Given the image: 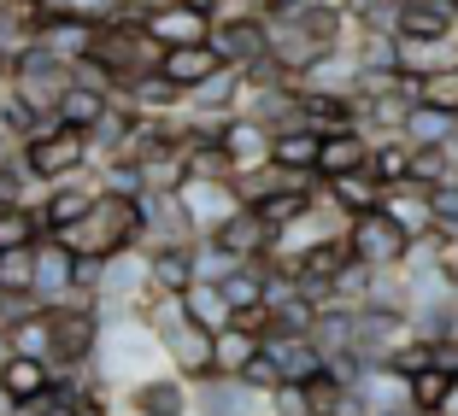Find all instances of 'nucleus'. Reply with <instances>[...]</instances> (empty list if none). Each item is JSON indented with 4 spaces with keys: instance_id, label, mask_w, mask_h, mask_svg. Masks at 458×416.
I'll return each mask as SVG.
<instances>
[{
    "instance_id": "obj_1",
    "label": "nucleus",
    "mask_w": 458,
    "mask_h": 416,
    "mask_svg": "<svg viewBox=\"0 0 458 416\" xmlns=\"http://www.w3.org/2000/svg\"><path fill=\"white\" fill-rule=\"evenodd\" d=\"M95 59L112 71V77H118V88H123V82H135V77H148V71H159L165 47L148 36V24L130 12V18H112V24H100Z\"/></svg>"
},
{
    "instance_id": "obj_2",
    "label": "nucleus",
    "mask_w": 458,
    "mask_h": 416,
    "mask_svg": "<svg viewBox=\"0 0 458 416\" xmlns=\"http://www.w3.org/2000/svg\"><path fill=\"white\" fill-rule=\"evenodd\" d=\"M24 171L36 176V182H71V176H82L89 171V159H95V141L82 129H59V123H47V129L36 135V141H24Z\"/></svg>"
},
{
    "instance_id": "obj_3",
    "label": "nucleus",
    "mask_w": 458,
    "mask_h": 416,
    "mask_svg": "<svg viewBox=\"0 0 458 416\" xmlns=\"http://www.w3.org/2000/svg\"><path fill=\"white\" fill-rule=\"evenodd\" d=\"M54 322V363L59 370H82V363L100 358V340H106V317H100L95 299H71V305L47 311Z\"/></svg>"
},
{
    "instance_id": "obj_4",
    "label": "nucleus",
    "mask_w": 458,
    "mask_h": 416,
    "mask_svg": "<svg viewBox=\"0 0 458 416\" xmlns=\"http://www.w3.org/2000/svg\"><path fill=\"white\" fill-rule=\"evenodd\" d=\"M71 88H77V65H65V59L47 54V47H30V54L13 65V95L24 100V106H36L47 123H54L59 100H65Z\"/></svg>"
},
{
    "instance_id": "obj_5",
    "label": "nucleus",
    "mask_w": 458,
    "mask_h": 416,
    "mask_svg": "<svg viewBox=\"0 0 458 416\" xmlns=\"http://www.w3.org/2000/svg\"><path fill=\"white\" fill-rule=\"evenodd\" d=\"M347 246H352V258H359L364 270H405V264H411V253H418V241H411L388 212L359 217V223L347 229Z\"/></svg>"
},
{
    "instance_id": "obj_6",
    "label": "nucleus",
    "mask_w": 458,
    "mask_h": 416,
    "mask_svg": "<svg viewBox=\"0 0 458 416\" xmlns=\"http://www.w3.org/2000/svg\"><path fill=\"white\" fill-rule=\"evenodd\" d=\"M71 299H89V287H82V258L71 253L59 235H47V241L36 246V305L54 311V305H71Z\"/></svg>"
},
{
    "instance_id": "obj_7",
    "label": "nucleus",
    "mask_w": 458,
    "mask_h": 416,
    "mask_svg": "<svg viewBox=\"0 0 458 416\" xmlns=\"http://www.w3.org/2000/svg\"><path fill=\"white\" fill-rule=\"evenodd\" d=\"M176 200H182V212H189V223H194V235H200V241H212L217 229H229L235 217L247 212L235 182H200V176H189V182L176 188Z\"/></svg>"
},
{
    "instance_id": "obj_8",
    "label": "nucleus",
    "mask_w": 458,
    "mask_h": 416,
    "mask_svg": "<svg viewBox=\"0 0 458 416\" xmlns=\"http://www.w3.org/2000/svg\"><path fill=\"white\" fill-rule=\"evenodd\" d=\"M135 18H141V12H135ZM141 24H148V36L159 41L165 54H171V47H200V41L217 36V12H212V6H200V0H189V6H165V12H148Z\"/></svg>"
},
{
    "instance_id": "obj_9",
    "label": "nucleus",
    "mask_w": 458,
    "mask_h": 416,
    "mask_svg": "<svg viewBox=\"0 0 458 416\" xmlns=\"http://www.w3.org/2000/svg\"><path fill=\"white\" fill-rule=\"evenodd\" d=\"M212 47L217 54H224V65L229 71H259L270 59V18H224V24H217V36H212Z\"/></svg>"
},
{
    "instance_id": "obj_10",
    "label": "nucleus",
    "mask_w": 458,
    "mask_h": 416,
    "mask_svg": "<svg viewBox=\"0 0 458 416\" xmlns=\"http://www.w3.org/2000/svg\"><path fill=\"white\" fill-rule=\"evenodd\" d=\"M270 147H276V129H265L259 118H247V112H235L224 129V153L229 164H235V176H253V171H270Z\"/></svg>"
},
{
    "instance_id": "obj_11",
    "label": "nucleus",
    "mask_w": 458,
    "mask_h": 416,
    "mask_svg": "<svg viewBox=\"0 0 458 416\" xmlns=\"http://www.w3.org/2000/svg\"><path fill=\"white\" fill-rule=\"evenodd\" d=\"M224 71H229V65H224V54H217L212 41H200V47H171V54L159 59V77L176 82L182 95H200L206 82H217Z\"/></svg>"
},
{
    "instance_id": "obj_12",
    "label": "nucleus",
    "mask_w": 458,
    "mask_h": 416,
    "mask_svg": "<svg viewBox=\"0 0 458 416\" xmlns=\"http://www.w3.org/2000/svg\"><path fill=\"white\" fill-rule=\"evenodd\" d=\"M265 352L276 358V370H283V387L294 381V387H306V381H318L329 370L324 346L311 335H265Z\"/></svg>"
},
{
    "instance_id": "obj_13",
    "label": "nucleus",
    "mask_w": 458,
    "mask_h": 416,
    "mask_svg": "<svg viewBox=\"0 0 458 416\" xmlns=\"http://www.w3.org/2000/svg\"><path fill=\"white\" fill-rule=\"evenodd\" d=\"M54 387H59V370H54V363H41V358H18V352H13L6 370H0V393H6L18 411H24V404H41Z\"/></svg>"
},
{
    "instance_id": "obj_14",
    "label": "nucleus",
    "mask_w": 458,
    "mask_h": 416,
    "mask_svg": "<svg viewBox=\"0 0 458 416\" xmlns=\"http://www.w3.org/2000/svg\"><path fill=\"white\" fill-rule=\"evenodd\" d=\"M95 200H100V188H89V182L71 176V182H54V188H47V200H41L36 212H41V223H47V235H65V229H77L82 217L95 212Z\"/></svg>"
},
{
    "instance_id": "obj_15",
    "label": "nucleus",
    "mask_w": 458,
    "mask_h": 416,
    "mask_svg": "<svg viewBox=\"0 0 458 416\" xmlns=\"http://www.w3.org/2000/svg\"><path fill=\"white\" fill-rule=\"evenodd\" d=\"M130 411L135 416H189L194 411V387L182 376H148L130 387Z\"/></svg>"
},
{
    "instance_id": "obj_16",
    "label": "nucleus",
    "mask_w": 458,
    "mask_h": 416,
    "mask_svg": "<svg viewBox=\"0 0 458 416\" xmlns=\"http://www.w3.org/2000/svg\"><path fill=\"white\" fill-rule=\"evenodd\" d=\"M370 159H377V141H370L364 129H335L324 141V159H318V182L359 176V171H370Z\"/></svg>"
},
{
    "instance_id": "obj_17",
    "label": "nucleus",
    "mask_w": 458,
    "mask_h": 416,
    "mask_svg": "<svg viewBox=\"0 0 458 416\" xmlns=\"http://www.w3.org/2000/svg\"><path fill=\"white\" fill-rule=\"evenodd\" d=\"M324 129H311V123H288V129H276V147H270V159H276V171H294V176H318V159H324Z\"/></svg>"
},
{
    "instance_id": "obj_18",
    "label": "nucleus",
    "mask_w": 458,
    "mask_h": 416,
    "mask_svg": "<svg viewBox=\"0 0 458 416\" xmlns=\"http://www.w3.org/2000/svg\"><path fill=\"white\" fill-rule=\"evenodd\" d=\"M324 200L335 205L347 223H359V217H370V212H382V200H388V188H382L370 171H359V176H335V182H324Z\"/></svg>"
},
{
    "instance_id": "obj_19",
    "label": "nucleus",
    "mask_w": 458,
    "mask_h": 416,
    "mask_svg": "<svg viewBox=\"0 0 458 416\" xmlns=\"http://www.w3.org/2000/svg\"><path fill=\"white\" fill-rule=\"evenodd\" d=\"M148 282H153V294L182 299L200 282V276H194V246H153L148 253Z\"/></svg>"
},
{
    "instance_id": "obj_20",
    "label": "nucleus",
    "mask_w": 458,
    "mask_h": 416,
    "mask_svg": "<svg viewBox=\"0 0 458 416\" xmlns=\"http://www.w3.org/2000/svg\"><path fill=\"white\" fill-rule=\"evenodd\" d=\"M382 212L394 217V223L411 235V241H435L441 229H435V205H429V188H394L388 200H382Z\"/></svg>"
},
{
    "instance_id": "obj_21",
    "label": "nucleus",
    "mask_w": 458,
    "mask_h": 416,
    "mask_svg": "<svg viewBox=\"0 0 458 416\" xmlns=\"http://www.w3.org/2000/svg\"><path fill=\"white\" fill-rule=\"evenodd\" d=\"M182 311L200 322L206 335H224V329H235V305H229V294H224L217 282H194L189 294H182Z\"/></svg>"
},
{
    "instance_id": "obj_22",
    "label": "nucleus",
    "mask_w": 458,
    "mask_h": 416,
    "mask_svg": "<svg viewBox=\"0 0 458 416\" xmlns=\"http://www.w3.org/2000/svg\"><path fill=\"white\" fill-rule=\"evenodd\" d=\"M458 393V376H446V370H418V376H405V399H411V411L418 416H446V404H453Z\"/></svg>"
},
{
    "instance_id": "obj_23",
    "label": "nucleus",
    "mask_w": 458,
    "mask_h": 416,
    "mask_svg": "<svg viewBox=\"0 0 458 416\" xmlns=\"http://www.w3.org/2000/svg\"><path fill=\"white\" fill-rule=\"evenodd\" d=\"M47 241V223H41L36 205H13L0 212V253H30V246Z\"/></svg>"
},
{
    "instance_id": "obj_24",
    "label": "nucleus",
    "mask_w": 458,
    "mask_h": 416,
    "mask_svg": "<svg viewBox=\"0 0 458 416\" xmlns=\"http://www.w3.org/2000/svg\"><path fill=\"white\" fill-rule=\"evenodd\" d=\"M405 141H411V147H453L458 141V118H446V112H435V106H411Z\"/></svg>"
},
{
    "instance_id": "obj_25",
    "label": "nucleus",
    "mask_w": 458,
    "mask_h": 416,
    "mask_svg": "<svg viewBox=\"0 0 458 416\" xmlns=\"http://www.w3.org/2000/svg\"><path fill=\"white\" fill-rule=\"evenodd\" d=\"M106 106H112V100H106V95H95V88H71V95L59 100L54 123H59V129H82V135H89L100 118H106Z\"/></svg>"
},
{
    "instance_id": "obj_26",
    "label": "nucleus",
    "mask_w": 458,
    "mask_h": 416,
    "mask_svg": "<svg viewBox=\"0 0 458 416\" xmlns=\"http://www.w3.org/2000/svg\"><path fill=\"white\" fill-rule=\"evenodd\" d=\"M370 176H377L382 188H411V141H377V159H370Z\"/></svg>"
},
{
    "instance_id": "obj_27",
    "label": "nucleus",
    "mask_w": 458,
    "mask_h": 416,
    "mask_svg": "<svg viewBox=\"0 0 458 416\" xmlns=\"http://www.w3.org/2000/svg\"><path fill=\"white\" fill-rule=\"evenodd\" d=\"M6 340H13L18 358H41V363H54V322H47V311H36V317L13 322V329H6Z\"/></svg>"
},
{
    "instance_id": "obj_28",
    "label": "nucleus",
    "mask_w": 458,
    "mask_h": 416,
    "mask_svg": "<svg viewBox=\"0 0 458 416\" xmlns=\"http://www.w3.org/2000/svg\"><path fill=\"white\" fill-rule=\"evenodd\" d=\"M259 352H265V335H253V329H224V335H217V376H242Z\"/></svg>"
},
{
    "instance_id": "obj_29",
    "label": "nucleus",
    "mask_w": 458,
    "mask_h": 416,
    "mask_svg": "<svg viewBox=\"0 0 458 416\" xmlns=\"http://www.w3.org/2000/svg\"><path fill=\"white\" fill-rule=\"evenodd\" d=\"M0 287L13 299H36V246L30 253H0Z\"/></svg>"
},
{
    "instance_id": "obj_30",
    "label": "nucleus",
    "mask_w": 458,
    "mask_h": 416,
    "mask_svg": "<svg viewBox=\"0 0 458 416\" xmlns=\"http://www.w3.org/2000/svg\"><path fill=\"white\" fill-rule=\"evenodd\" d=\"M418 106H435V112H446V118H458V65L418 82Z\"/></svg>"
},
{
    "instance_id": "obj_31",
    "label": "nucleus",
    "mask_w": 458,
    "mask_h": 416,
    "mask_svg": "<svg viewBox=\"0 0 458 416\" xmlns=\"http://www.w3.org/2000/svg\"><path fill=\"white\" fill-rule=\"evenodd\" d=\"M235 270L242 264H235L217 241H194V276H200V282H224V276H235Z\"/></svg>"
},
{
    "instance_id": "obj_32",
    "label": "nucleus",
    "mask_w": 458,
    "mask_h": 416,
    "mask_svg": "<svg viewBox=\"0 0 458 416\" xmlns=\"http://www.w3.org/2000/svg\"><path fill=\"white\" fill-rule=\"evenodd\" d=\"M24 182H36V176L24 171V159H0V212L30 205V200H24Z\"/></svg>"
},
{
    "instance_id": "obj_33",
    "label": "nucleus",
    "mask_w": 458,
    "mask_h": 416,
    "mask_svg": "<svg viewBox=\"0 0 458 416\" xmlns=\"http://www.w3.org/2000/svg\"><path fill=\"white\" fill-rule=\"evenodd\" d=\"M235 381H247L253 393H276V387H283V370H276V358H270V352H259V358L247 363Z\"/></svg>"
},
{
    "instance_id": "obj_34",
    "label": "nucleus",
    "mask_w": 458,
    "mask_h": 416,
    "mask_svg": "<svg viewBox=\"0 0 458 416\" xmlns=\"http://www.w3.org/2000/svg\"><path fill=\"white\" fill-rule=\"evenodd\" d=\"M306 393H311V416H335V404H341V393H347V387L324 370L318 381H306Z\"/></svg>"
},
{
    "instance_id": "obj_35",
    "label": "nucleus",
    "mask_w": 458,
    "mask_h": 416,
    "mask_svg": "<svg viewBox=\"0 0 458 416\" xmlns=\"http://www.w3.org/2000/svg\"><path fill=\"white\" fill-rule=\"evenodd\" d=\"M270 416H311V393L294 387V381L276 387V393H270Z\"/></svg>"
},
{
    "instance_id": "obj_36",
    "label": "nucleus",
    "mask_w": 458,
    "mask_h": 416,
    "mask_svg": "<svg viewBox=\"0 0 458 416\" xmlns=\"http://www.w3.org/2000/svg\"><path fill=\"white\" fill-rule=\"evenodd\" d=\"M18 416H82V404L71 399V393H59V387H54V393H47L41 404H24Z\"/></svg>"
},
{
    "instance_id": "obj_37",
    "label": "nucleus",
    "mask_w": 458,
    "mask_h": 416,
    "mask_svg": "<svg viewBox=\"0 0 458 416\" xmlns=\"http://www.w3.org/2000/svg\"><path fill=\"white\" fill-rule=\"evenodd\" d=\"M311 6H324V0H265V18H300Z\"/></svg>"
},
{
    "instance_id": "obj_38",
    "label": "nucleus",
    "mask_w": 458,
    "mask_h": 416,
    "mask_svg": "<svg viewBox=\"0 0 458 416\" xmlns=\"http://www.w3.org/2000/svg\"><path fill=\"white\" fill-rule=\"evenodd\" d=\"M429 363H435V370H446V376H458V340H441V346H429Z\"/></svg>"
},
{
    "instance_id": "obj_39",
    "label": "nucleus",
    "mask_w": 458,
    "mask_h": 416,
    "mask_svg": "<svg viewBox=\"0 0 458 416\" xmlns=\"http://www.w3.org/2000/svg\"><path fill=\"white\" fill-rule=\"evenodd\" d=\"M130 6L148 18V12H165V6H189V0H130Z\"/></svg>"
},
{
    "instance_id": "obj_40",
    "label": "nucleus",
    "mask_w": 458,
    "mask_h": 416,
    "mask_svg": "<svg viewBox=\"0 0 458 416\" xmlns=\"http://www.w3.org/2000/svg\"><path fill=\"white\" fill-rule=\"evenodd\" d=\"M6 317H13V294L0 287V329H6Z\"/></svg>"
},
{
    "instance_id": "obj_41",
    "label": "nucleus",
    "mask_w": 458,
    "mask_h": 416,
    "mask_svg": "<svg viewBox=\"0 0 458 416\" xmlns=\"http://www.w3.org/2000/svg\"><path fill=\"white\" fill-rule=\"evenodd\" d=\"M6 358H13V340H6V329H0V370H6Z\"/></svg>"
},
{
    "instance_id": "obj_42",
    "label": "nucleus",
    "mask_w": 458,
    "mask_h": 416,
    "mask_svg": "<svg viewBox=\"0 0 458 416\" xmlns=\"http://www.w3.org/2000/svg\"><path fill=\"white\" fill-rule=\"evenodd\" d=\"M377 416H418V411H377Z\"/></svg>"
},
{
    "instance_id": "obj_43",
    "label": "nucleus",
    "mask_w": 458,
    "mask_h": 416,
    "mask_svg": "<svg viewBox=\"0 0 458 416\" xmlns=\"http://www.w3.org/2000/svg\"><path fill=\"white\" fill-rule=\"evenodd\" d=\"M82 416H112V411H82Z\"/></svg>"
},
{
    "instance_id": "obj_44",
    "label": "nucleus",
    "mask_w": 458,
    "mask_h": 416,
    "mask_svg": "<svg viewBox=\"0 0 458 416\" xmlns=\"http://www.w3.org/2000/svg\"><path fill=\"white\" fill-rule=\"evenodd\" d=\"M453 340H458V317H453Z\"/></svg>"
}]
</instances>
